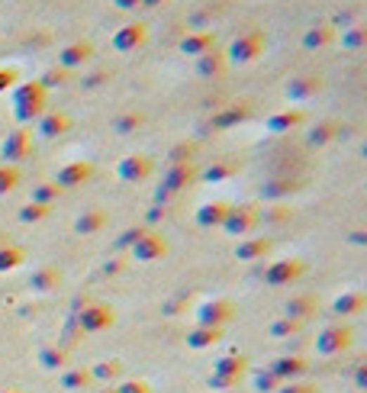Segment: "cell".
Listing matches in <instances>:
<instances>
[{
    "instance_id": "obj_1",
    "label": "cell",
    "mask_w": 367,
    "mask_h": 393,
    "mask_svg": "<svg viewBox=\"0 0 367 393\" xmlns=\"http://www.w3.org/2000/svg\"><path fill=\"white\" fill-rule=\"evenodd\" d=\"M264 46H268V39H264L261 30L242 32V36H236L232 39V46L226 49V61H229V65H248V61H255L261 52H264Z\"/></svg>"
},
{
    "instance_id": "obj_2",
    "label": "cell",
    "mask_w": 367,
    "mask_h": 393,
    "mask_svg": "<svg viewBox=\"0 0 367 393\" xmlns=\"http://www.w3.org/2000/svg\"><path fill=\"white\" fill-rule=\"evenodd\" d=\"M352 345H354V329L352 325H326V329L316 335V351L326 355V358L345 355Z\"/></svg>"
},
{
    "instance_id": "obj_3",
    "label": "cell",
    "mask_w": 367,
    "mask_h": 393,
    "mask_svg": "<svg viewBox=\"0 0 367 393\" xmlns=\"http://www.w3.org/2000/svg\"><path fill=\"white\" fill-rule=\"evenodd\" d=\"M258 206L252 204H238V206H229L226 213V220H222V232L226 235H236V239H245V235H252L258 229Z\"/></svg>"
},
{
    "instance_id": "obj_4",
    "label": "cell",
    "mask_w": 367,
    "mask_h": 393,
    "mask_svg": "<svg viewBox=\"0 0 367 393\" xmlns=\"http://www.w3.org/2000/svg\"><path fill=\"white\" fill-rule=\"evenodd\" d=\"M113 323H116V310L110 306V303H87L84 310L77 313V329H81L84 335L107 332Z\"/></svg>"
},
{
    "instance_id": "obj_5",
    "label": "cell",
    "mask_w": 367,
    "mask_h": 393,
    "mask_svg": "<svg viewBox=\"0 0 367 393\" xmlns=\"http://www.w3.org/2000/svg\"><path fill=\"white\" fill-rule=\"evenodd\" d=\"M306 274V265L300 258H277L264 268V284L268 287H287V284H297Z\"/></svg>"
},
{
    "instance_id": "obj_6",
    "label": "cell",
    "mask_w": 367,
    "mask_h": 393,
    "mask_svg": "<svg viewBox=\"0 0 367 393\" xmlns=\"http://www.w3.org/2000/svg\"><path fill=\"white\" fill-rule=\"evenodd\" d=\"M236 316V306L232 300H222V297H213V300H203L197 306V325H210V329H222Z\"/></svg>"
},
{
    "instance_id": "obj_7",
    "label": "cell",
    "mask_w": 367,
    "mask_h": 393,
    "mask_svg": "<svg viewBox=\"0 0 367 393\" xmlns=\"http://www.w3.org/2000/svg\"><path fill=\"white\" fill-rule=\"evenodd\" d=\"M252 116H255L252 100H238V104H229V106H222V110H216L213 120H210V129H213V132H222V129L242 126V123H248Z\"/></svg>"
},
{
    "instance_id": "obj_8",
    "label": "cell",
    "mask_w": 367,
    "mask_h": 393,
    "mask_svg": "<svg viewBox=\"0 0 367 393\" xmlns=\"http://www.w3.org/2000/svg\"><path fill=\"white\" fill-rule=\"evenodd\" d=\"M129 255L136 258V261H142V265H152V261H158V258L168 255V239L146 229V232H142V239H139V242L129 249Z\"/></svg>"
},
{
    "instance_id": "obj_9",
    "label": "cell",
    "mask_w": 367,
    "mask_h": 393,
    "mask_svg": "<svg viewBox=\"0 0 367 393\" xmlns=\"http://www.w3.org/2000/svg\"><path fill=\"white\" fill-rule=\"evenodd\" d=\"M30 151H32V132L30 129H13V132L4 139V145H0L4 165H16V161L30 158Z\"/></svg>"
},
{
    "instance_id": "obj_10",
    "label": "cell",
    "mask_w": 367,
    "mask_h": 393,
    "mask_svg": "<svg viewBox=\"0 0 367 393\" xmlns=\"http://www.w3.org/2000/svg\"><path fill=\"white\" fill-rule=\"evenodd\" d=\"M197 181V165H168V171L161 174V187L168 196H177L181 190H187Z\"/></svg>"
},
{
    "instance_id": "obj_11",
    "label": "cell",
    "mask_w": 367,
    "mask_h": 393,
    "mask_svg": "<svg viewBox=\"0 0 367 393\" xmlns=\"http://www.w3.org/2000/svg\"><path fill=\"white\" fill-rule=\"evenodd\" d=\"M271 374H274L281 384H290V380H303L306 370H309V361L303 355H281L271 361Z\"/></svg>"
},
{
    "instance_id": "obj_12",
    "label": "cell",
    "mask_w": 367,
    "mask_h": 393,
    "mask_svg": "<svg viewBox=\"0 0 367 393\" xmlns=\"http://www.w3.org/2000/svg\"><path fill=\"white\" fill-rule=\"evenodd\" d=\"M116 174H120V181H129V184L148 181L155 174V161L148 155H126L120 161V168H116Z\"/></svg>"
},
{
    "instance_id": "obj_13",
    "label": "cell",
    "mask_w": 367,
    "mask_h": 393,
    "mask_svg": "<svg viewBox=\"0 0 367 393\" xmlns=\"http://www.w3.org/2000/svg\"><path fill=\"white\" fill-rule=\"evenodd\" d=\"M148 42V26L146 23H126L113 32V49L116 52H136Z\"/></svg>"
},
{
    "instance_id": "obj_14",
    "label": "cell",
    "mask_w": 367,
    "mask_h": 393,
    "mask_svg": "<svg viewBox=\"0 0 367 393\" xmlns=\"http://www.w3.org/2000/svg\"><path fill=\"white\" fill-rule=\"evenodd\" d=\"M271 251H274V239H271V235H245L236 245L238 261H261V258H268Z\"/></svg>"
},
{
    "instance_id": "obj_15",
    "label": "cell",
    "mask_w": 367,
    "mask_h": 393,
    "mask_svg": "<svg viewBox=\"0 0 367 393\" xmlns=\"http://www.w3.org/2000/svg\"><path fill=\"white\" fill-rule=\"evenodd\" d=\"M94 181V165L91 161H71V165L58 168V174H55V184H58L61 190H71V187H81V184Z\"/></svg>"
},
{
    "instance_id": "obj_16",
    "label": "cell",
    "mask_w": 367,
    "mask_h": 393,
    "mask_svg": "<svg viewBox=\"0 0 367 393\" xmlns=\"http://www.w3.org/2000/svg\"><path fill=\"white\" fill-rule=\"evenodd\" d=\"M94 58V46L87 39H77V42H68L65 49H58V68L71 71V68H81Z\"/></svg>"
},
{
    "instance_id": "obj_17",
    "label": "cell",
    "mask_w": 367,
    "mask_h": 393,
    "mask_svg": "<svg viewBox=\"0 0 367 393\" xmlns=\"http://www.w3.org/2000/svg\"><path fill=\"white\" fill-rule=\"evenodd\" d=\"M68 129H71V116L61 113V110H46V113L36 120V132L42 139H58V136H65Z\"/></svg>"
},
{
    "instance_id": "obj_18",
    "label": "cell",
    "mask_w": 367,
    "mask_h": 393,
    "mask_svg": "<svg viewBox=\"0 0 367 393\" xmlns=\"http://www.w3.org/2000/svg\"><path fill=\"white\" fill-rule=\"evenodd\" d=\"M322 87H326V81H322L319 75L290 77V84H287V100H293V104H300V100H309V97H316Z\"/></svg>"
},
{
    "instance_id": "obj_19",
    "label": "cell",
    "mask_w": 367,
    "mask_h": 393,
    "mask_svg": "<svg viewBox=\"0 0 367 393\" xmlns=\"http://www.w3.org/2000/svg\"><path fill=\"white\" fill-rule=\"evenodd\" d=\"M39 104H49V97H46V87L36 77L13 84V106H39Z\"/></svg>"
},
{
    "instance_id": "obj_20",
    "label": "cell",
    "mask_w": 367,
    "mask_h": 393,
    "mask_svg": "<svg viewBox=\"0 0 367 393\" xmlns=\"http://www.w3.org/2000/svg\"><path fill=\"white\" fill-rule=\"evenodd\" d=\"M297 190H303V181L300 177H271V181L261 184V196L264 200H287L290 194H297Z\"/></svg>"
},
{
    "instance_id": "obj_21",
    "label": "cell",
    "mask_w": 367,
    "mask_h": 393,
    "mask_svg": "<svg viewBox=\"0 0 367 393\" xmlns=\"http://www.w3.org/2000/svg\"><path fill=\"white\" fill-rule=\"evenodd\" d=\"M319 310V300L313 294H300V297H290V300L283 303V319H297V323H306V319L313 316Z\"/></svg>"
},
{
    "instance_id": "obj_22",
    "label": "cell",
    "mask_w": 367,
    "mask_h": 393,
    "mask_svg": "<svg viewBox=\"0 0 367 393\" xmlns=\"http://www.w3.org/2000/svg\"><path fill=\"white\" fill-rule=\"evenodd\" d=\"M226 68H229L226 52H222V49H216V46L197 58V75L200 77H222V75H226Z\"/></svg>"
},
{
    "instance_id": "obj_23",
    "label": "cell",
    "mask_w": 367,
    "mask_h": 393,
    "mask_svg": "<svg viewBox=\"0 0 367 393\" xmlns=\"http://www.w3.org/2000/svg\"><path fill=\"white\" fill-rule=\"evenodd\" d=\"M213 46H216V36L210 30H191L187 36L181 39V52L184 55H193V58H200V55L210 52Z\"/></svg>"
},
{
    "instance_id": "obj_24",
    "label": "cell",
    "mask_w": 367,
    "mask_h": 393,
    "mask_svg": "<svg viewBox=\"0 0 367 393\" xmlns=\"http://www.w3.org/2000/svg\"><path fill=\"white\" fill-rule=\"evenodd\" d=\"M229 213V204L226 200H210V204L197 206V226L200 229H219L222 220Z\"/></svg>"
},
{
    "instance_id": "obj_25",
    "label": "cell",
    "mask_w": 367,
    "mask_h": 393,
    "mask_svg": "<svg viewBox=\"0 0 367 393\" xmlns=\"http://www.w3.org/2000/svg\"><path fill=\"white\" fill-rule=\"evenodd\" d=\"M91 370V378H94V384H120L122 380V361L120 358H103V361H97L94 368H87Z\"/></svg>"
},
{
    "instance_id": "obj_26",
    "label": "cell",
    "mask_w": 367,
    "mask_h": 393,
    "mask_svg": "<svg viewBox=\"0 0 367 393\" xmlns=\"http://www.w3.org/2000/svg\"><path fill=\"white\" fill-rule=\"evenodd\" d=\"M335 39L338 36H335V26H332V23H316V26H309V30H306L303 46L309 49V52H319V49L332 46Z\"/></svg>"
},
{
    "instance_id": "obj_27",
    "label": "cell",
    "mask_w": 367,
    "mask_h": 393,
    "mask_svg": "<svg viewBox=\"0 0 367 393\" xmlns=\"http://www.w3.org/2000/svg\"><path fill=\"white\" fill-rule=\"evenodd\" d=\"M303 123H306V113H303V110H283V113L268 116L264 129H268V132H274V136H281V132H290V129L303 126Z\"/></svg>"
},
{
    "instance_id": "obj_28",
    "label": "cell",
    "mask_w": 367,
    "mask_h": 393,
    "mask_svg": "<svg viewBox=\"0 0 367 393\" xmlns=\"http://www.w3.org/2000/svg\"><path fill=\"white\" fill-rule=\"evenodd\" d=\"M245 370H248V358L238 355V351H232V355H219V358L213 361V374H222V378L242 380Z\"/></svg>"
},
{
    "instance_id": "obj_29",
    "label": "cell",
    "mask_w": 367,
    "mask_h": 393,
    "mask_svg": "<svg viewBox=\"0 0 367 393\" xmlns=\"http://www.w3.org/2000/svg\"><path fill=\"white\" fill-rule=\"evenodd\" d=\"M364 306H367V297L361 294V290H348V294L332 300V313H335V316H354V313H361Z\"/></svg>"
},
{
    "instance_id": "obj_30",
    "label": "cell",
    "mask_w": 367,
    "mask_h": 393,
    "mask_svg": "<svg viewBox=\"0 0 367 393\" xmlns=\"http://www.w3.org/2000/svg\"><path fill=\"white\" fill-rule=\"evenodd\" d=\"M103 226H107V213L103 210H84L75 220V232L77 235H94V232H100Z\"/></svg>"
},
{
    "instance_id": "obj_31",
    "label": "cell",
    "mask_w": 367,
    "mask_h": 393,
    "mask_svg": "<svg viewBox=\"0 0 367 393\" xmlns=\"http://www.w3.org/2000/svg\"><path fill=\"white\" fill-rule=\"evenodd\" d=\"M58 284H61L58 268H39V271H32V277H30V287L36 290V294H49V290H55Z\"/></svg>"
},
{
    "instance_id": "obj_32",
    "label": "cell",
    "mask_w": 367,
    "mask_h": 393,
    "mask_svg": "<svg viewBox=\"0 0 367 393\" xmlns=\"http://www.w3.org/2000/svg\"><path fill=\"white\" fill-rule=\"evenodd\" d=\"M222 339V329H210V325H197L193 332H187V345L193 351H203V348H213Z\"/></svg>"
},
{
    "instance_id": "obj_33",
    "label": "cell",
    "mask_w": 367,
    "mask_h": 393,
    "mask_svg": "<svg viewBox=\"0 0 367 393\" xmlns=\"http://www.w3.org/2000/svg\"><path fill=\"white\" fill-rule=\"evenodd\" d=\"M338 123L335 120H326V123H316L313 129H309V136H306V142L309 145H316V149H322V145H329L332 139L338 136Z\"/></svg>"
},
{
    "instance_id": "obj_34",
    "label": "cell",
    "mask_w": 367,
    "mask_h": 393,
    "mask_svg": "<svg viewBox=\"0 0 367 393\" xmlns=\"http://www.w3.org/2000/svg\"><path fill=\"white\" fill-rule=\"evenodd\" d=\"M58 384L65 387V390H87V387H94V378L87 368H71L58 378Z\"/></svg>"
},
{
    "instance_id": "obj_35",
    "label": "cell",
    "mask_w": 367,
    "mask_h": 393,
    "mask_svg": "<svg viewBox=\"0 0 367 393\" xmlns=\"http://www.w3.org/2000/svg\"><path fill=\"white\" fill-rule=\"evenodd\" d=\"M20 265H26V249H20V245H0V274L16 271Z\"/></svg>"
},
{
    "instance_id": "obj_36",
    "label": "cell",
    "mask_w": 367,
    "mask_h": 393,
    "mask_svg": "<svg viewBox=\"0 0 367 393\" xmlns=\"http://www.w3.org/2000/svg\"><path fill=\"white\" fill-rule=\"evenodd\" d=\"M236 174H238V161H213V165L203 171V181L222 184V181H229V177H236Z\"/></svg>"
},
{
    "instance_id": "obj_37",
    "label": "cell",
    "mask_w": 367,
    "mask_h": 393,
    "mask_svg": "<svg viewBox=\"0 0 367 393\" xmlns=\"http://www.w3.org/2000/svg\"><path fill=\"white\" fill-rule=\"evenodd\" d=\"M20 181H23V171H20V165H0V196L13 194V190L20 187Z\"/></svg>"
},
{
    "instance_id": "obj_38",
    "label": "cell",
    "mask_w": 367,
    "mask_h": 393,
    "mask_svg": "<svg viewBox=\"0 0 367 393\" xmlns=\"http://www.w3.org/2000/svg\"><path fill=\"white\" fill-rule=\"evenodd\" d=\"M65 361H68V351H65V348L49 345V348H42V351H39V364H42L46 370H61V368H65Z\"/></svg>"
},
{
    "instance_id": "obj_39",
    "label": "cell",
    "mask_w": 367,
    "mask_h": 393,
    "mask_svg": "<svg viewBox=\"0 0 367 393\" xmlns=\"http://www.w3.org/2000/svg\"><path fill=\"white\" fill-rule=\"evenodd\" d=\"M61 194H65V190H61L55 181H42V184H36V187H32V204H46V206H52Z\"/></svg>"
},
{
    "instance_id": "obj_40",
    "label": "cell",
    "mask_w": 367,
    "mask_h": 393,
    "mask_svg": "<svg viewBox=\"0 0 367 393\" xmlns=\"http://www.w3.org/2000/svg\"><path fill=\"white\" fill-rule=\"evenodd\" d=\"M193 155H197V142H177L168 151V165H193Z\"/></svg>"
},
{
    "instance_id": "obj_41",
    "label": "cell",
    "mask_w": 367,
    "mask_h": 393,
    "mask_svg": "<svg viewBox=\"0 0 367 393\" xmlns=\"http://www.w3.org/2000/svg\"><path fill=\"white\" fill-rule=\"evenodd\" d=\"M49 213H52V206H46V204H26V206H20V223H26V226H36V223H42V220H49Z\"/></svg>"
},
{
    "instance_id": "obj_42",
    "label": "cell",
    "mask_w": 367,
    "mask_h": 393,
    "mask_svg": "<svg viewBox=\"0 0 367 393\" xmlns=\"http://www.w3.org/2000/svg\"><path fill=\"white\" fill-rule=\"evenodd\" d=\"M342 46L348 49V52H358V49H364L367 46V26H361V23L348 26V32H342Z\"/></svg>"
},
{
    "instance_id": "obj_43",
    "label": "cell",
    "mask_w": 367,
    "mask_h": 393,
    "mask_svg": "<svg viewBox=\"0 0 367 393\" xmlns=\"http://www.w3.org/2000/svg\"><path fill=\"white\" fill-rule=\"evenodd\" d=\"M139 126H146V113H122V116H116L113 120V129L120 132V136H129V132H136Z\"/></svg>"
},
{
    "instance_id": "obj_44",
    "label": "cell",
    "mask_w": 367,
    "mask_h": 393,
    "mask_svg": "<svg viewBox=\"0 0 367 393\" xmlns=\"http://www.w3.org/2000/svg\"><path fill=\"white\" fill-rule=\"evenodd\" d=\"M300 329H303V323H297V319H274L268 332L274 339H293V335H300Z\"/></svg>"
},
{
    "instance_id": "obj_45",
    "label": "cell",
    "mask_w": 367,
    "mask_h": 393,
    "mask_svg": "<svg viewBox=\"0 0 367 393\" xmlns=\"http://www.w3.org/2000/svg\"><path fill=\"white\" fill-rule=\"evenodd\" d=\"M252 387H255L258 393H274L277 387H281V380H277L271 370L261 368V370H255V374H252Z\"/></svg>"
},
{
    "instance_id": "obj_46",
    "label": "cell",
    "mask_w": 367,
    "mask_h": 393,
    "mask_svg": "<svg viewBox=\"0 0 367 393\" xmlns=\"http://www.w3.org/2000/svg\"><path fill=\"white\" fill-rule=\"evenodd\" d=\"M293 216L290 206H271V210L261 213L258 210V223H264V226H277V223H287Z\"/></svg>"
},
{
    "instance_id": "obj_47",
    "label": "cell",
    "mask_w": 367,
    "mask_h": 393,
    "mask_svg": "<svg viewBox=\"0 0 367 393\" xmlns=\"http://www.w3.org/2000/svg\"><path fill=\"white\" fill-rule=\"evenodd\" d=\"M68 71H65V68H49L46 71V75H42V77H36V81L39 84H42V87H46V91H49V87H65V84H68Z\"/></svg>"
},
{
    "instance_id": "obj_48",
    "label": "cell",
    "mask_w": 367,
    "mask_h": 393,
    "mask_svg": "<svg viewBox=\"0 0 367 393\" xmlns=\"http://www.w3.org/2000/svg\"><path fill=\"white\" fill-rule=\"evenodd\" d=\"M113 390L116 393H152V384L142 378H126V380H120Z\"/></svg>"
},
{
    "instance_id": "obj_49",
    "label": "cell",
    "mask_w": 367,
    "mask_h": 393,
    "mask_svg": "<svg viewBox=\"0 0 367 393\" xmlns=\"http://www.w3.org/2000/svg\"><path fill=\"white\" fill-rule=\"evenodd\" d=\"M274 393H319V387L309 380H290V384H281Z\"/></svg>"
},
{
    "instance_id": "obj_50",
    "label": "cell",
    "mask_w": 367,
    "mask_h": 393,
    "mask_svg": "<svg viewBox=\"0 0 367 393\" xmlns=\"http://www.w3.org/2000/svg\"><path fill=\"white\" fill-rule=\"evenodd\" d=\"M219 10H222V7H203V10H197V13L191 16V26L203 30L207 23H213V16H219Z\"/></svg>"
},
{
    "instance_id": "obj_51",
    "label": "cell",
    "mask_w": 367,
    "mask_h": 393,
    "mask_svg": "<svg viewBox=\"0 0 367 393\" xmlns=\"http://www.w3.org/2000/svg\"><path fill=\"white\" fill-rule=\"evenodd\" d=\"M142 232H146V229H126V232L120 235V239H116V249H132V245L139 242V239H142Z\"/></svg>"
},
{
    "instance_id": "obj_52",
    "label": "cell",
    "mask_w": 367,
    "mask_h": 393,
    "mask_svg": "<svg viewBox=\"0 0 367 393\" xmlns=\"http://www.w3.org/2000/svg\"><path fill=\"white\" fill-rule=\"evenodd\" d=\"M16 81H20V71H16V68H0V94L13 91Z\"/></svg>"
},
{
    "instance_id": "obj_53",
    "label": "cell",
    "mask_w": 367,
    "mask_h": 393,
    "mask_svg": "<svg viewBox=\"0 0 367 393\" xmlns=\"http://www.w3.org/2000/svg\"><path fill=\"white\" fill-rule=\"evenodd\" d=\"M207 384H210V390H232V387H238V380L236 378H222V374H210Z\"/></svg>"
},
{
    "instance_id": "obj_54",
    "label": "cell",
    "mask_w": 367,
    "mask_h": 393,
    "mask_svg": "<svg viewBox=\"0 0 367 393\" xmlns=\"http://www.w3.org/2000/svg\"><path fill=\"white\" fill-rule=\"evenodd\" d=\"M126 271V258H110L107 265H103V274L107 277H116V274H122Z\"/></svg>"
},
{
    "instance_id": "obj_55",
    "label": "cell",
    "mask_w": 367,
    "mask_h": 393,
    "mask_svg": "<svg viewBox=\"0 0 367 393\" xmlns=\"http://www.w3.org/2000/svg\"><path fill=\"white\" fill-rule=\"evenodd\" d=\"M354 390H367V364H358L354 370Z\"/></svg>"
},
{
    "instance_id": "obj_56",
    "label": "cell",
    "mask_w": 367,
    "mask_h": 393,
    "mask_svg": "<svg viewBox=\"0 0 367 393\" xmlns=\"http://www.w3.org/2000/svg\"><path fill=\"white\" fill-rule=\"evenodd\" d=\"M165 216H168V206H152V210L146 213L148 223H158V220H165Z\"/></svg>"
},
{
    "instance_id": "obj_57",
    "label": "cell",
    "mask_w": 367,
    "mask_h": 393,
    "mask_svg": "<svg viewBox=\"0 0 367 393\" xmlns=\"http://www.w3.org/2000/svg\"><path fill=\"white\" fill-rule=\"evenodd\" d=\"M103 81H107V75H103V71H97V75H91V77H87V81H84V87H87V91H91V87H100V84H103Z\"/></svg>"
},
{
    "instance_id": "obj_58",
    "label": "cell",
    "mask_w": 367,
    "mask_h": 393,
    "mask_svg": "<svg viewBox=\"0 0 367 393\" xmlns=\"http://www.w3.org/2000/svg\"><path fill=\"white\" fill-rule=\"evenodd\" d=\"M113 7H116V10H136V7H139V0H113Z\"/></svg>"
},
{
    "instance_id": "obj_59",
    "label": "cell",
    "mask_w": 367,
    "mask_h": 393,
    "mask_svg": "<svg viewBox=\"0 0 367 393\" xmlns=\"http://www.w3.org/2000/svg\"><path fill=\"white\" fill-rule=\"evenodd\" d=\"M352 242L354 245H367V235L361 232V229H354V232H352Z\"/></svg>"
},
{
    "instance_id": "obj_60",
    "label": "cell",
    "mask_w": 367,
    "mask_h": 393,
    "mask_svg": "<svg viewBox=\"0 0 367 393\" xmlns=\"http://www.w3.org/2000/svg\"><path fill=\"white\" fill-rule=\"evenodd\" d=\"M168 0H139V7H165Z\"/></svg>"
},
{
    "instance_id": "obj_61",
    "label": "cell",
    "mask_w": 367,
    "mask_h": 393,
    "mask_svg": "<svg viewBox=\"0 0 367 393\" xmlns=\"http://www.w3.org/2000/svg\"><path fill=\"white\" fill-rule=\"evenodd\" d=\"M97 393H116V390H113V387H100Z\"/></svg>"
},
{
    "instance_id": "obj_62",
    "label": "cell",
    "mask_w": 367,
    "mask_h": 393,
    "mask_svg": "<svg viewBox=\"0 0 367 393\" xmlns=\"http://www.w3.org/2000/svg\"><path fill=\"white\" fill-rule=\"evenodd\" d=\"M0 393H23V390H13V387H7V390H0Z\"/></svg>"
}]
</instances>
